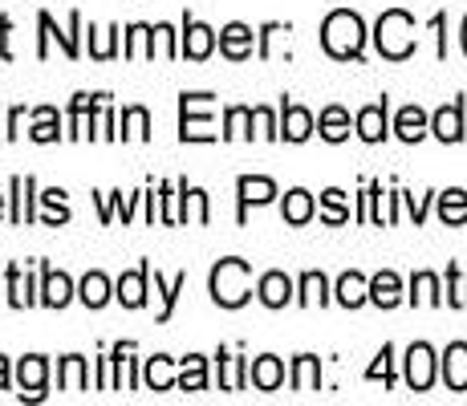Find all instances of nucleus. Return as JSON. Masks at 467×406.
<instances>
[{
    "instance_id": "obj_1",
    "label": "nucleus",
    "mask_w": 467,
    "mask_h": 406,
    "mask_svg": "<svg viewBox=\"0 0 467 406\" xmlns=\"http://www.w3.org/2000/svg\"><path fill=\"white\" fill-rule=\"evenodd\" d=\"M366 21L354 8H334V13L321 21V49L334 61H362L366 53Z\"/></svg>"
},
{
    "instance_id": "obj_2",
    "label": "nucleus",
    "mask_w": 467,
    "mask_h": 406,
    "mask_svg": "<svg viewBox=\"0 0 467 406\" xmlns=\"http://www.w3.org/2000/svg\"><path fill=\"white\" fill-rule=\"evenodd\" d=\"M208 293L220 309H244L253 301V265L240 256H223L208 273Z\"/></svg>"
},
{
    "instance_id": "obj_3",
    "label": "nucleus",
    "mask_w": 467,
    "mask_h": 406,
    "mask_svg": "<svg viewBox=\"0 0 467 406\" xmlns=\"http://www.w3.org/2000/svg\"><path fill=\"white\" fill-rule=\"evenodd\" d=\"M374 45L386 61H407L415 53V16L407 8H386L374 25Z\"/></svg>"
},
{
    "instance_id": "obj_4",
    "label": "nucleus",
    "mask_w": 467,
    "mask_h": 406,
    "mask_svg": "<svg viewBox=\"0 0 467 406\" xmlns=\"http://www.w3.org/2000/svg\"><path fill=\"white\" fill-rule=\"evenodd\" d=\"M212 102L208 89H183L179 94V142H215L220 134L212 130Z\"/></svg>"
},
{
    "instance_id": "obj_5",
    "label": "nucleus",
    "mask_w": 467,
    "mask_h": 406,
    "mask_svg": "<svg viewBox=\"0 0 467 406\" xmlns=\"http://www.w3.org/2000/svg\"><path fill=\"white\" fill-rule=\"evenodd\" d=\"M82 25H86V21H82V13H78V8L69 13L66 29H57V21H53V16L41 8V13H37V29H41V33H37V61L49 57V45H53V41L61 45V53H66L69 61L82 57Z\"/></svg>"
},
{
    "instance_id": "obj_6",
    "label": "nucleus",
    "mask_w": 467,
    "mask_h": 406,
    "mask_svg": "<svg viewBox=\"0 0 467 406\" xmlns=\"http://www.w3.org/2000/svg\"><path fill=\"white\" fill-rule=\"evenodd\" d=\"M220 45V29L203 25L195 13H183V29H179V57L187 61H208Z\"/></svg>"
},
{
    "instance_id": "obj_7",
    "label": "nucleus",
    "mask_w": 467,
    "mask_h": 406,
    "mask_svg": "<svg viewBox=\"0 0 467 406\" xmlns=\"http://www.w3.org/2000/svg\"><path fill=\"white\" fill-rule=\"evenodd\" d=\"M37 179L33 175H13L8 179V224H16V228H29V224H37Z\"/></svg>"
},
{
    "instance_id": "obj_8",
    "label": "nucleus",
    "mask_w": 467,
    "mask_h": 406,
    "mask_svg": "<svg viewBox=\"0 0 467 406\" xmlns=\"http://www.w3.org/2000/svg\"><path fill=\"white\" fill-rule=\"evenodd\" d=\"M281 195V187L268 175H240L236 179V224L244 228L248 224V207H265Z\"/></svg>"
},
{
    "instance_id": "obj_9",
    "label": "nucleus",
    "mask_w": 467,
    "mask_h": 406,
    "mask_svg": "<svg viewBox=\"0 0 467 406\" xmlns=\"http://www.w3.org/2000/svg\"><path fill=\"white\" fill-rule=\"evenodd\" d=\"M37 268H41L37 305H45V309H66V305L78 297V285L69 281V273H61V268H53L49 260H37Z\"/></svg>"
},
{
    "instance_id": "obj_10",
    "label": "nucleus",
    "mask_w": 467,
    "mask_h": 406,
    "mask_svg": "<svg viewBox=\"0 0 467 406\" xmlns=\"http://www.w3.org/2000/svg\"><path fill=\"white\" fill-rule=\"evenodd\" d=\"M16 386H21V402H41L45 390H49V358L45 354H25L21 362H16Z\"/></svg>"
},
{
    "instance_id": "obj_11",
    "label": "nucleus",
    "mask_w": 467,
    "mask_h": 406,
    "mask_svg": "<svg viewBox=\"0 0 467 406\" xmlns=\"http://www.w3.org/2000/svg\"><path fill=\"white\" fill-rule=\"evenodd\" d=\"M256 301L265 305V309H285V305L297 301V281H293L289 273H281V268L260 273L256 276Z\"/></svg>"
},
{
    "instance_id": "obj_12",
    "label": "nucleus",
    "mask_w": 467,
    "mask_h": 406,
    "mask_svg": "<svg viewBox=\"0 0 467 406\" xmlns=\"http://www.w3.org/2000/svg\"><path fill=\"white\" fill-rule=\"evenodd\" d=\"M150 260H142L139 268H130V273H122L119 281H114V301L122 305V309H142L147 305V293H150Z\"/></svg>"
},
{
    "instance_id": "obj_13",
    "label": "nucleus",
    "mask_w": 467,
    "mask_h": 406,
    "mask_svg": "<svg viewBox=\"0 0 467 406\" xmlns=\"http://www.w3.org/2000/svg\"><path fill=\"white\" fill-rule=\"evenodd\" d=\"M402 362H407V386L410 390H431V386H435V370H439V358H435V349L427 346V341H415V346L407 349V358H402Z\"/></svg>"
},
{
    "instance_id": "obj_14",
    "label": "nucleus",
    "mask_w": 467,
    "mask_h": 406,
    "mask_svg": "<svg viewBox=\"0 0 467 406\" xmlns=\"http://www.w3.org/2000/svg\"><path fill=\"white\" fill-rule=\"evenodd\" d=\"M317 130V119L309 114V106L293 102L289 94L281 98V142H305Z\"/></svg>"
},
{
    "instance_id": "obj_15",
    "label": "nucleus",
    "mask_w": 467,
    "mask_h": 406,
    "mask_svg": "<svg viewBox=\"0 0 467 406\" xmlns=\"http://www.w3.org/2000/svg\"><path fill=\"white\" fill-rule=\"evenodd\" d=\"M354 130H358V139L362 142H382L386 134H390V98L382 94L379 102L362 106L358 119H354Z\"/></svg>"
},
{
    "instance_id": "obj_16",
    "label": "nucleus",
    "mask_w": 467,
    "mask_h": 406,
    "mask_svg": "<svg viewBox=\"0 0 467 406\" xmlns=\"http://www.w3.org/2000/svg\"><path fill=\"white\" fill-rule=\"evenodd\" d=\"M215 378H220V390H232V394H236V390H248V386H253V378H248V366H253V362H248V358L244 354H228V349H215Z\"/></svg>"
},
{
    "instance_id": "obj_17",
    "label": "nucleus",
    "mask_w": 467,
    "mask_h": 406,
    "mask_svg": "<svg viewBox=\"0 0 467 406\" xmlns=\"http://www.w3.org/2000/svg\"><path fill=\"white\" fill-rule=\"evenodd\" d=\"M220 53L228 61H248L256 53V33H253V25H244V21H228L220 29Z\"/></svg>"
},
{
    "instance_id": "obj_18",
    "label": "nucleus",
    "mask_w": 467,
    "mask_h": 406,
    "mask_svg": "<svg viewBox=\"0 0 467 406\" xmlns=\"http://www.w3.org/2000/svg\"><path fill=\"white\" fill-rule=\"evenodd\" d=\"M142 195H147V187H142V192H134V195H122V192H94L89 200L98 203V220H102V224H114V215H122V224H130V220H134V207L142 203Z\"/></svg>"
},
{
    "instance_id": "obj_19",
    "label": "nucleus",
    "mask_w": 467,
    "mask_h": 406,
    "mask_svg": "<svg viewBox=\"0 0 467 406\" xmlns=\"http://www.w3.org/2000/svg\"><path fill=\"white\" fill-rule=\"evenodd\" d=\"M37 285L41 281H33L29 273H21L16 260L5 268V301L13 305V309H33V305H37Z\"/></svg>"
},
{
    "instance_id": "obj_20",
    "label": "nucleus",
    "mask_w": 467,
    "mask_h": 406,
    "mask_svg": "<svg viewBox=\"0 0 467 406\" xmlns=\"http://www.w3.org/2000/svg\"><path fill=\"white\" fill-rule=\"evenodd\" d=\"M106 98H110L106 89H98V94H89V89H82V94L69 98V110H66V126H69L66 139H69V142H82V126H86V119L98 110V106L106 102Z\"/></svg>"
},
{
    "instance_id": "obj_21",
    "label": "nucleus",
    "mask_w": 467,
    "mask_h": 406,
    "mask_svg": "<svg viewBox=\"0 0 467 406\" xmlns=\"http://www.w3.org/2000/svg\"><path fill=\"white\" fill-rule=\"evenodd\" d=\"M142 386L155 394H167V390H179V374H175V358L171 354H155L142 362Z\"/></svg>"
},
{
    "instance_id": "obj_22",
    "label": "nucleus",
    "mask_w": 467,
    "mask_h": 406,
    "mask_svg": "<svg viewBox=\"0 0 467 406\" xmlns=\"http://www.w3.org/2000/svg\"><path fill=\"white\" fill-rule=\"evenodd\" d=\"M431 134L439 142H463V98H455V102L439 106L431 114Z\"/></svg>"
},
{
    "instance_id": "obj_23",
    "label": "nucleus",
    "mask_w": 467,
    "mask_h": 406,
    "mask_svg": "<svg viewBox=\"0 0 467 406\" xmlns=\"http://www.w3.org/2000/svg\"><path fill=\"white\" fill-rule=\"evenodd\" d=\"M439 370H443L447 390L463 394L467 390V341H451L443 349V358H439Z\"/></svg>"
},
{
    "instance_id": "obj_24",
    "label": "nucleus",
    "mask_w": 467,
    "mask_h": 406,
    "mask_svg": "<svg viewBox=\"0 0 467 406\" xmlns=\"http://www.w3.org/2000/svg\"><path fill=\"white\" fill-rule=\"evenodd\" d=\"M334 301L341 305V309H362L366 301H370V276H362V273H341L337 276V285H334Z\"/></svg>"
},
{
    "instance_id": "obj_25",
    "label": "nucleus",
    "mask_w": 467,
    "mask_h": 406,
    "mask_svg": "<svg viewBox=\"0 0 467 406\" xmlns=\"http://www.w3.org/2000/svg\"><path fill=\"white\" fill-rule=\"evenodd\" d=\"M313 215H317V200H313L305 187H293V192H285V200H281V220L289 224V228H305Z\"/></svg>"
},
{
    "instance_id": "obj_26",
    "label": "nucleus",
    "mask_w": 467,
    "mask_h": 406,
    "mask_svg": "<svg viewBox=\"0 0 467 406\" xmlns=\"http://www.w3.org/2000/svg\"><path fill=\"white\" fill-rule=\"evenodd\" d=\"M334 301V288H329L326 281V273H317V268H309V273H301L297 276V305L301 309H313V305H329Z\"/></svg>"
},
{
    "instance_id": "obj_27",
    "label": "nucleus",
    "mask_w": 467,
    "mask_h": 406,
    "mask_svg": "<svg viewBox=\"0 0 467 406\" xmlns=\"http://www.w3.org/2000/svg\"><path fill=\"white\" fill-rule=\"evenodd\" d=\"M248 378H253L256 390L273 394L285 386V362L276 354H260V358H253V366H248Z\"/></svg>"
},
{
    "instance_id": "obj_28",
    "label": "nucleus",
    "mask_w": 467,
    "mask_h": 406,
    "mask_svg": "<svg viewBox=\"0 0 467 406\" xmlns=\"http://www.w3.org/2000/svg\"><path fill=\"white\" fill-rule=\"evenodd\" d=\"M110 297H114V281L106 273H98V268L78 281V301H82L86 309H102V305H110Z\"/></svg>"
},
{
    "instance_id": "obj_29",
    "label": "nucleus",
    "mask_w": 467,
    "mask_h": 406,
    "mask_svg": "<svg viewBox=\"0 0 467 406\" xmlns=\"http://www.w3.org/2000/svg\"><path fill=\"white\" fill-rule=\"evenodd\" d=\"M29 119H33V126H29V139L33 142H61L66 139V130H61V114H57V106H37V110H29Z\"/></svg>"
},
{
    "instance_id": "obj_30",
    "label": "nucleus",
    "mask_w": 467,
    "mask_h": 406,
    "mask_svg": "<svg viewBox=\"0 0 467 406\" xmlns=\"http://www.w3.org/2000/svg\"><path fill=\"white\" fill-rule=\"evenodd\" d=\"M427 130H431V114L423 106H402V110L394 114V134H399L402 142H423Z\"/></svg>"
},
{
    "instance_id": "obj_31",
    "label": "nucleus",
    "mask_w": 467,
    "mask_h": 406,
    "mask_svg": "<svg viewBox=\"0 0 467 406\" xmlns=\"http://www.w3.org/2000/svg\"><path fill=\"white\" fill-rule=\"evenodd\" d=\"M150 276H155V293H159V301H163V309H159V318H155V321H159V325H167L171 318H175L179 293H183V288H187V273H175V276H171V281H167V276L155 268V273H150Z\"/></svg>"
},
{
    "instance_id": "obj_32",
    "label": "nucleus",
    "mask_w": 467,
    "mask_h": 406,
    "mask_svg": "<svg viewBox=\"0 0 467 406\" xmlns=\"http://www.w3.org/2000/svg\"><path fill=\"white\" fill-rule=\"evenodd\" d=\"M289 382H293L297 394L321 390V358L317 354H297L293 358V370H289Z\"/></svg>"
},
{
    "instance_id": "obj_33",
    "label": "nucleus",
    "mask_w": 467,
    "mask_h": 406,
    "mask_svg": "<svg viewBox=\"0 0 467 406\" xmlns=\"http://www.w3.org/2000/svg\"><path fill=\"white\" fill-rule=\"evenodd\" d=\"M57 390H89V362L82 354L57 358Z\"/></svg>"
},
{
    "instance_id": "obj_34",
    "label": "nucleus",
    "mask_w": 467,
    "mask_h": 406,
    "mask_svg": "<svg viewBox=\"0 0 467 406\" xmlns=\"http://www.w3.org/2000/svg\"><path fill=\"white\" fill-rule=\"evenodd\" d=\"M253 126H256L253 106H228V110H223V130H220V139H223V142H232V139H248V142H253V134H260V130H253Z\"/></svg>"
},
{
    "instance_id": "obj_35",
    "label": "nucleus",
    "mask_w": 467,
    "mask_h": 406,
    "mask_svg": "<svg viewBox=\"0 0 467 406\" xmlns=\"http://www.w3.org/2000/svg\"><path fill=\"white\" fill-rule=\"evenodd\" d=\"M370 305H379V309H394V305H402V281H399V273L382 268V273L370 276Z\"/></svg>"
},
{
    "instance_id": "obj_36",
    "label": "nucleus",
    "mask_w": 467,
    "mask_h": 406,
    "mask_svg": "<svg viewBox=\"0 0 467 406\" xmlns=\"http://www.w3.org/2000/svg\"><path fill=\"white\" fill-rule=\"evenodd\" d=\"M119 139L127 142V139H134V142H150V110L147 106H122V119H119Z\"/></svg>"
},
{
    "instance_id": "obj_37",
    "label": "nucleus",
    "mask_w": 467,
    "mask_h": 406,
    "mask_svg": "<svg viewBox=\"0 0 467 406\" xmlns=\"http://www.w3.org/2000/svg\"><path fill=\"white\" fill-rule=\"evenodd\" d=\"M179 390H187V394L208 390V358L203 354L179 358Z\"/></svg>"
},
{
    "instance_id": "obj_38",
    "label": "nucleus",
    "mask_w": 467,
    "mask_h": 406,
    "mask_svg": "<svg viewBox=\"0 0 467 406\" xmlns=\"http://www.w3.org/2000/svg\"><path fill=\"white\" fill-rule=\"evenodd\" d=\"M349 126H354V122H349L346 106H326V110L317 114V134L326 142H346L349 139Z\"/></svg>"
},
{
    "instance_id": "obj_39",
    "label": "nucleus",
    "mask_w": 467,
    "mask_h": 406,
    "mask_svg": "<svg viewBox=\"0 0 467 406\" xmlns=\"http://www.w3.org/2000/svg\"><path fill=\"white\" fill-rule=\"evenodd\" d=\"M37 200L45 203V215H41L45 228H61V224L74 220V212H69V195L61 192V187H49V192H41Z\"/></svg>"
},
{
    "instance_id": "obj_40",
    "label": "nucleus",
    "mask_w": 467,
    "mask_h": 406,
    "mask_svg": "<svg viewBox=\"0 0 467 406\" xmlns=\"http://www.w3.org/2000/svg\"><path fill=\"white\" fill-rule=\"evenodd\" d=\"M439 220H443L447 228L467 224V192L463 187H447V192H439Z\"/></svg>"
},
{
    "instance_id": "obj_41",
    "label": "nucleus",
    "mask_w": 467,
    "mask_h": 406,
    "mask_svg": "<svg viewBox=\"0 0 467 406\" xmlns=\"http://www.w3.org/2000/svg\"><path fill=\"white\" fill-rule=\"evenodd\" d=\"M122 53V29L119 25H110L106 33H98L94 25H89V57L94 61H114Z\"/></svg>"
},
{
    "instance_id": "obj_42",
    "label": "nucleus",
    "mask_w": 467,
    "mask_h": 406,
    "mask_svg": "<svg viewBox=\"0 0 467 406\" xmlns=\"http://www.w3.org/2000/svg\"><path fill=\"white\" fill-rule=\"evenodd\" d=\"M407 301H410V305H443L447 297L439 293V276L423 268V273L410 276V293H407Z\"/></svg>"
},
{
    "instance_id": "obj_43",
    "label": "nucleus",
    "mask_w": 467,
    "mask_h": 406,
    "mask_svg": "<svg viewBox=\"0 0 467 406\" xmlns=\"http://www.w3.org/2000/svg\"><path fill=\"white\" fill-rule=\"evenodd\" d=\"M321 220H326L329 228H341V224H349V203H346V192H341V187H329V192H321Z\"/></svg>"
},
{
    "instance_id": "obj_44",
    "label": "nucleus",
    "mask_w": 467,
    "mask_h": 406,
    "mask_svg": "<svg viewBox=\"0 0 467 406\" xmlns=\"http://www.w3.org/2000/svg\"><path fill=\"white\" fill-rule=\"evenodd\" d=\"M285 33H293L289 21H265V25H260V29H256V57L260 61L273 57V45H276V37H285Z\"/></svg>"
},
{
    "instance_id": "obj_45",
    "label": "nucleus",
    "mask_w": 467,
    "mask_h": 406,
    "mask_svg": "<svg viewBox=\"0 0 467 406\" xmlns=\"http://www.w3.org/2000/svg\"><path fill=\"white\" fill-rule=\"evenodd\" d=\"M366 382H382L386 390L394 386V346H390V341L379 349V358H374L370 370H366Z\"/></svg>"
},
{
    "instance_id": "obj_46",
    "label": "nucleus",
    "mask_w": 467,
    "mask_h": 406,
    "mask_svg": "<svg viewBox=\"0 0 467 406\" xmlns=\"http://www.w3.org/2000/svg\"><path fill=\"white\" fill-rule=\"evenodd\" d=\"M159 224H167V228H175V224H179L175 179H163V183H159Z\"/></svg>"
},
{
    "instance_id": "obj_47",
    "label": "nucleus",
    "mask_w": 467,
    "mask_h": 406,
    "mask_svg": "<svg viewBox=\"0 0 467 406\" xmlns=\"http://www.w3.org/2000/svg\"><path fill=\"white\" fill-rule=\"evenodd\" d=\"M447 305L467 309V276L460 273V265H447Z\"/></svg>"
},
{
    "instance_id": "obj_48",
    "label": "nucleus",
    "mask_w": 467,
    "mask_h": 406,
    "mask_svg": "<svg viewBox=\"0 0 467 406\" xmlns=\"http://www.w3.org/2000/svg\"><path fill=\"white\" fill-rule=\"evenodd\" d=\"M253 114H256V130H260V139L281 142V114H273V106H253Z\"/></svg>"
},
{
    "instance_id": "obj_49",
    "label": "nucleus",
    "mask_w": 467,
    "mask_h": 406,
    "mask_svg": "<svg viewBox=\"0 0 467 406\" xmlns=\"http://www.w3.org/2000/svg\"><path fill=\"white\" fill-rule=\"evenodd\" d=\"M175 200H179V224L195 220V212H192V203H195V187L187 183V179H175Z\"/></svg>"
},
{
    "instance_id": "obj_50",
    "label": "nucleus",
    "mask_w": 467,
    "mask_h": 406,
    "mask_svg": "<svg viewBox=\"0 0 467 406\" xmlns=\"http://www.w3.org/2000/svg\"><path fill=\"white\" fill-rule=\"evenodd\" d=\"M98 390H114V362H110V349L98 354Z\"/></svg>"
},
{
    "instance_id": "obj_51",
    "label": "nucleus",
    "mask_w": 467,
    "mask_h": 406,
    "mask_svg": "<svg viewBox=\"0 0 467 406\" xmlns=\"http://www.w3.org/2000/svg\"><path fill=\"white\" fill-rule=\"evenodd\" d=\"M0 61H13V16L0 13Z\"/></svg>"
},
{
    "instance_id": "obj_52",
    "label": "nucleus",
    "mask_w": 467,
    "mask_h": 406,
    "mask_svg": "<svg viewBox=\"0 0 467 406\" xmlns=\"http://www.w3.org/2000/svg\"><path fill=\"white\" fill-rule=\"evenodd\" d=\"M402 203H407V212H410V220H415V224H423V220H427L431 195H423V200H415V195H410V192H402Z\"/></svg>"
},
{
    "instance_id": "obj_53",
    "label": "nucleus",
    "mask_w": 467,
    "mask_h": 406,
    "mask_svg": "<svg viewBox=\"0 0 467 406\" xmlns=\"http://www.w3.org/2000/svg\"><path fill=\"white\" fill-rule=\"evenodd\" d=\"M21 126H25V106H13V110H8V122H5V139L8 142L21 139Z\"/></svg>"
},
{
    "instance_id": "obj_54",
    "label": "nucleus",
    "mask_w": 467,
    "mask_h": 406,
    "mask_svg": "<svg viewBox=\"0 0 467 406\" xmlns=\"http://www.w3.org/2000/svg\"><path fill=\"white\" fill-rule=\"evenodd\" d=\"M192 212H195V224H212V203H208V192H203V187H195Z\"/></svg>"
},
{
    "instance_id": "obj_55",
    "label": "nucleus",
    "mask_w": 467,
    "mask_h": 406,
    "mask_svg": "<svg viewBox=\"0 0 467 406\" xmlns=\"http://www.w3.org/2000/svg\"><path fill=\"white\" fill-rule=\"evenodd\" d=\"M431 29H435V37H439V57H447V13H435L431 16Z\"/></svg>"
},
{
    "instance_id": "obj_56",
    "label": "nucleus",
    "mask_w": 467,
    "mask_h": 406,
    "mask_svg": "<svg viewBox=\"0 0 467 406\" xmlns=\"http://www.w3.org/2000/svg\"><path fill=\"white\" fill-rule=\"evenodd\" d=\"M13 386V366H8V358L0 354V390H8Z\"/></svg>"
},
{
    "instance_id": "obj_57",
    "label": "nucleus",
    "mask_w": 467,
    "mask_h": 406,
    "mask_svg": "<svg viewBox=\"0 0 467 406\" xmlns=\"http://www.w3.org/2000/svg\"><path fill=\"white\" fill-rule=\"evenodd\" d=\"M8 215V195H0V220Z\"/></svg>"
},
{
    "instance_id": "obj_58",
    "label": "nucleus",
    "mask_w": 467,
    "mask_h": 406,
    "mask_svg": "<svg viewBox=\"0 0 467 406\" xmlns=\"http://www.w3.org/2000/svg\"><path fill=\"white\" fill-rule=\"evenodd\" d=\"M460 41H463V53H467V16H463V29H460Z\"/></svg>"
},
{
    "instance_id": "obj_59",
    "label": "nucleus",
    "mask_w": 467,
    "mask_h": 406,
    "mask_svg": "<svg viewBox=\"0 0 467 406\" xmlns=\"http://www.w3.org/2000/svg\"><path fill=\"white\" fill-rule=\"evenodd\" d=\"M0 139H5V130H0Z\"/></svg>"
},
{
    "instance_id": "obj_60",
    "label": "nucleus",
    "mask_w": 467,
    "mask_h": 406,
    "mask_svg": "<svg viewBox=\"0 0 467 406\" xmlns=\"http://www.w3.org/2000/svg\"><path fill=\"white\" fill-rule=\"evenodd\" d=\"M0 301H5V297H0Z\"/></svg>"
}]
</instances>
